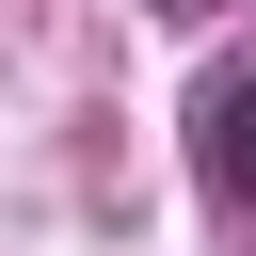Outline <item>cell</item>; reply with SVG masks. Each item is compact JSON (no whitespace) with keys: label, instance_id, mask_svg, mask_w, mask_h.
Listing matches in <instances>:
<instances>
[{"label":"cell","instance_id":"1","mask_svg":"<svg viewBox=\"0 0 256 256\" xmlns=\"http://www.w3.org/2000/svg\"><path fill=\"white\" fill-rule=\"evenodd\" d=\"M192 160H208L224 208H256V64H224V80L192 96Z\"/></svg>","mask_w":256,"mask_h":256},{"label":"cell","instance_id":"2","mask_svg":"<svg viewBox=\"0 0 256 256\" xmlns=\"http://www.w3.org/2000/svg\"><path fill=\"white\" fill-rule=\"evenodd\" d=\"M176 16H192V0H176Z\"/></svg>","mask_w":256,"mask_h":256}]
</instances>
